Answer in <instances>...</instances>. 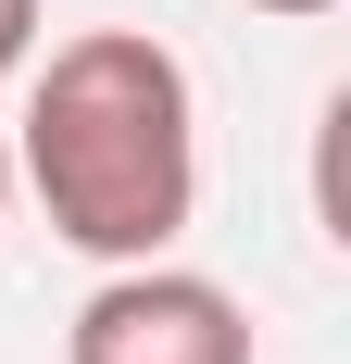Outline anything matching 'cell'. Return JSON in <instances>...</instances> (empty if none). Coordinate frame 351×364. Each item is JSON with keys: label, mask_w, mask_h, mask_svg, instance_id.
I'll list each match as a JSON object with an SVG mask.
<instances>
[{"label": "cell", "mask_w": 351, "mask_h": 364, "mask_svg": "<svg viewBox=\"0 0 351 364\" xmlns=\"http://www.w3.org/2000/svg\"><path fill=\"white\" fill-rule=\"evenodd\" d=\"M251 13H288V26H301V13H339V0H251Z\"/></svg>", "instance_id": "277c9868"}, {"label": "cell", "mask_w": 351, "mask_h": 364, "mask_svg": "<svg viewBox=\"0 0 351 364\" xmlns=\"http://www.w3.org/2000/svg\"><path fill=\"white\" fill-rule=\"evenodd\" d=\"M0 214H13V139H0Z\"/></svg>", "instance_id": "5b68a950"}, {"label": "cell", "mask_w": 351, "mask_h": 364, "mask_svg": "<svg viewBox=\"0 0 351 364\" xmlns=\"http://www.w3.org/2000/svg\"><path fill=\"white\" fill-rule=\"evenodd\" d=\"M13 176L88 264H163L201 214V101L151 26H75L26 88Z\"/></svg>", "instance_id": "6da1fadb"}, {"label": "cell", "mask_w": 351, "mask_h": 364, "mask_svg": "<svg viewBox=\"0 0 351 364\" xmlns=\"http://www.w3.org/2000/svg\"><path fill=\"white\" fill-rule=\"evenodd\" d=\"M63 364H251V314L239 289H213L188 264H113L75 301Z\"/></svg>", "instance_id": "7a4b0ae2"}, {"label": "cell", "mask_w": 351, "mask_h": 364, "mask_svg": "<svg viewBox=\"0 0 351 364\" xmlns=\"http://www.w3.org/2000/svg\"><path fill=\"white\" fill-rule=\"evenodd\" d=\"M38 63V0H0V75Z\"/></svg>", "instance_id": "3957f363"}]
</instances>
